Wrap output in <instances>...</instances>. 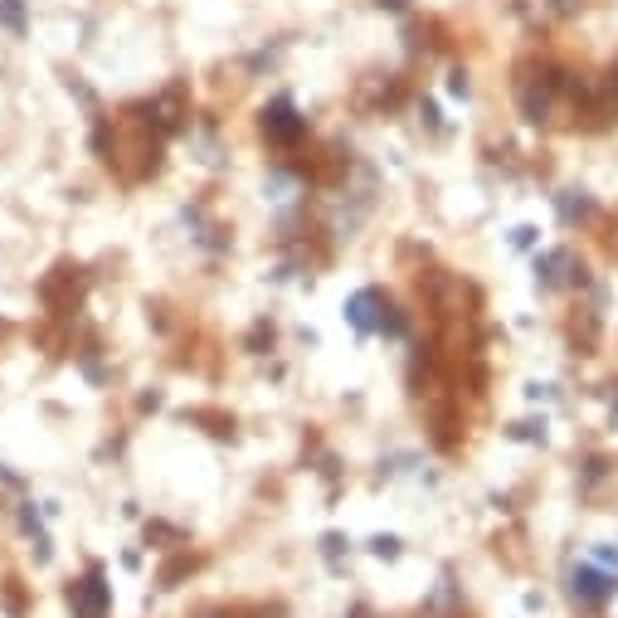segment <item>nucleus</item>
Masks as SVG:
<instances>
[{
	"label": "nucleus",
	"instance_id": "f257e3e1",
	"mask_svg": "<svg viewBox=\"0 0 618 618\" xmlns=\"http://www.w3.org/2000/svg\"><path fill=\"white\" fill-rule=\"evenodd\" d=\"M73 604H78V618H108V589H103V575H88V580L73 589Z\"/></svg>",
	"mask_w": 618,
	"mask_h": 618
},
{
	"label": "nucleus",
	"instance_id": "f03ea898",
	"mask_svg": "<svg viewBox=\"0 0 618 618\" xmlns=\"http://www.w3.org/2000/svg\"><path fill=\"white\" fill-rule=\"evenodd\" d=\"M375 307H380V292H375V288L356 292V297L346 302V317H351V327H361V331H375V327H380V322H375Z\"/></svg>",
	"mask_w": 618,
	"mask_h": 618
},
{
	"label": "nucleus",
	"instance_id": "7ed1b4c3",
	"mask_svg": "<svg viewBox=\"0 0 618 618\" xmlns=\"http://www.w3.org/2000/svg\"><path fill=\"white\" fill-rule=\"evenodd\" d=\"M263 132H273L278 142H292V137L302 132V122H297V112H292L288 103H278V108L263 112Z\"/></svg>",
	"mask_w": 618,
	"mask_h": 618
},
{
	"label": "nucleus",
	"instance_id": "20e7f679",
	"mask_svg": "<svg viewBox=\"0 0 618 618\" xmlns=\"http://www.w3.org/2000/svg\"><path fill=\"white\" fill-rule=\"evenodd\" d=\"M0 20L10 25V30H20L25 20H20V0H0Z\"/></svg>",
	"mask_w": 618,
	"mask_h": 618
},
{
	"label": "nucleus",
	"instance_id": "39448f33",
	"mask_svg": "<svg viewBox=\"0 0 618 618\" xmlns=\"http://www.w3.org/2000/svg\"><path fill=\"white\" fill-rule=\"evenodd\" d=\"M380 5H395V10H400V5H404V0H380Z\"/></svg>",
	"mask_w": 618,
	"mask_h": 618
}]
</instances>
